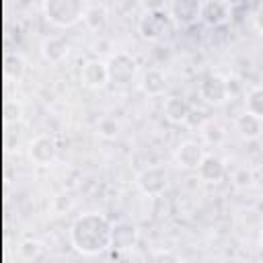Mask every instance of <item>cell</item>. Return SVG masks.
<instances>
[{
  "mask_svg": "<svg viewBox=\"0 0 263 263\" xmlns=\"http://www.w3.org/2000/svg\"><path fill=\"white\" fill-rule=\"evenodd\" d=\"M111 228L113 224L97 212H86L78 216L70 226V242L82 255H99L111 249Z\"/></svg>",
  "mask_w": 263,
  "mask_h": 263,
  "instance_id": "obj_1",
  "label": "cell"
},
{
  "mask_svg": "<svg viewBox=\"0 0 263 263\" xmlns=\"http://www.w3.org/2000/svg\"><path fill=\"white\" fill-rule=\"evenodd\" d=\"M84 10V0H43V14L55 27H74Z\"/></svg>",
  "mask_w": 263,
  "mask_h": 263,
  "instance_id": "obj_2",
  "label": "cell"
},
{
  "mask_svg": "<svg viewBox=\"0 0 263 263\" xmlns=\"http://www.w3.org/2000/svg\"><path fill=\"white\" fill-rule=\"evenodd\" d=\"M140 66L138 60L127 51H117L107 60V72H109V84L113 86H127L134 82Z\"/></svg>",
  "mask_w": 263,
  "mask_h": 263,
  "instance_id": "obj_3",
  "label": "cell"
},
{
  "mask_svg": "<svg viewBox=\"0 0 263 263\" xmlns=\"http://www.w3.org/2000/svg\"><path fill=\"white\" fill-rule=\"evenodd\" d=\"M138 189L148 197H158L168 187V173L164 166H148L136 177Z\"/></svg>",
  "mask_w": 263,
  "mask_h": 263,
  "instance_id": "obj_4",
  "label": "cell"
},
{
  "mask_svg": "<svg viewBox=\"0 0 263 263\" xmlns=\"http://www.w3.org/2000/svg\"><path fill=\"white\" fill-rule=\"evenodd\" d=\"M199 97L210 105H222L230 99L228 80L222 74H208L199 82Z\"/></svg>",
  "mask_w": 263,
  "mask_h": 263,
  "instance_id": "obj_5",
  "label": "cell"
},
{
  "mask_svg": "<svg viewBox=\"0 0 263 263\" xmlns=\"http://www.w3.org/2000/svg\"><path fill=\"white\" fill-rule=\"evenodd\" d=\"M58 142L49 134H41L31 140L29 144V156L37 166H49L58 158Z\"/></svg>",
  "mask_w": 263,
  "mask_h": 263,
  "instance_id": "obj_6",
  "label": "cell"
},
{
  "mask_svg": "<svg viewBox=\"0 0 263 263\" xmlns=\"http://www.w3.org/2000/svg\"><path fill=\"white\" fill-rule=\"evenodd\" d=\"M168 16L179 27H191L201 21V0H171Z\"/></svg>",
  "mask_w": 263,
  "mask_h": 263,
  "instance_id": "obj_7",
  "label": "cell"
},
{
  "mask_svg": "<svg viewBox=\"0 0 263 263\" xmlns=\"http://www.w3.org/2000/svg\"><path fill=\"white\" fill-rule=\"evenodd\" d=\"M168 23H171V16L164 14L162 10H148L146 16H142L138 29H140V35L148 41H158L164 31L168 29Z\"/></svg>",
  "mask_w": 263,
  "mask_h": 263,
  "instance_id": "obj_8",
  "label": "cell"
},
{
  "mask_svg": "<svg viewBox=\"0 0 263 263\" xmlns=\"http://www.w3.org/2000/svg\"><path fill=\"white\" fill-rule=\"evenodd\" d=\"M205 158V150L199 142L195 140H187L183 142L177 150H175V160L181 168L185 171H197V166L201 164V160Z\"/></svg>",
  "mask_w": 263,
  "mask_h": 263,
  "instance_id": "obj_9",
  "label": "cell"
},
{
  "mask_svg": "<svg viewBox=\"0 0 263 263\" xmlns=\"http://www.w3.org/2000/svg\"><path fill=\"white\" fill-rule=\"evenodd\" d=\"M80 82L88 88H103L109 84V72H107V62L101 60H88L82 70H80Z\"/></svg>",
  "mask_w": 263,
  "mask_h": 263,
  "instance_id": "obj_10",
  "label": "cell"
},
{
  "mask_svg": "<svg viewBox=\"0 0 263 263\" xmlns=\"http://www.w3.org/2000/svg\"><path fill=\"white\" fill-rule=\"evenodd\" d=\"M138 242V228L132 222H117L111 228V249L113 251H129Z\"/></svg>",
  "mask_w": 263,
  "mask_h": 263,
  "instance_id": "obj_11",
  "label": "cell"
},
{
  "mask_svg": "<svg viewBox=\"0 0 263 263\" xmlns=\"http://www.w3.org/2000/svg\"><path fill=\"white\" fill-rule=\"evenodd\" d=\"M232 6H228L224 0H205L201 2V21L210 27H222L230 21Z\"/></svg>",
  "mask_w": 263,
  "mask_h": 263,
  "instance_id": "obj_12",
  "label": "cell"
},
{
  "mask_svg": "<svg viewBox=\"0 0 263 263\" xmlns=\"http://www.w3.org/2000/svg\"><path fill=\"white\" fill-rule=\"evenodd\" d=\"M197 175L205 183H220L226 177V164L220 156L216 154H205L201 164L197 166Z\"/></svg>",
  "mask_w": 263,
  "mask_h": 263,
  "instance_id": "obj_13",
  "label": "cell"
},
{
  "mask_svg": "<svg viewBox=\"0 0 263 263\" xmlns=\"http://www.w3.org/2000/svg\"><path fill=\"white\" fill-rule=\"evenodd\" d=\"M140 88L148 97H160L166 90V76L158 68H148L140 78Z\"/></svg>",
  "mask_w": 263,
  "mask_h": 263,
  "instance_id": "obj_14",
  "label": "cell"
},
{
  "mask_svg": "<svg viewBox=\"0 0 263 263\" xmlns=\"http://www.w3.org/2000/svg\"><path fill=\"white\" fill-rule=\"evenodd\" d=\"M68 51H70V43L60 35H51L41 43V55L51 64H60L68 55Z\"/></svg>",
  "mask_w": 263,
  "mask_h": 263,
  "instance_id": "obj_15",
  "label": "cell"
},
{
  "mask_svg": "<svg viewBox=\"0 0 263 263\" xmlns=\"http://www.w3.org/2000/svg\"><path fill=\"white\" fill-rule=\"evenodd\" d=\"M191 107H193V105H191L185 97L173 95V97H168V99L164 101L162 111H164V117H166L168 121H173V123H185V119H187Z\"/></svg>",
  "mask_w": 263,
  "mask_h": 263,
  "instance_id": "obj_16",
  "label": "cell"
},
{
  "mask_svg": "<svg viewBox=\"0 0 263 263\" xmlns=\"http://www.w3.org/2000/svg\"><path fill=\"white\" fill-rule=\"evenodd\" d=\"M234 125H236V132L245 138V140H255L261 136L263 132V119H259L257 115L245 111L240 113L236 119H234Z\"/></svg>",
  "mask_w": 263,
  "mask_h": 263,
  "instance_id": "obj_17",
  "label": "cell"
},
{
  "mask_svg": "<svg viewBox=\"0 0 263 263\" xmlns=\"http://www.w3.org/2000/svg\"><path fill=\"white\" fill-rule=\"evenodd\" d=\"M25 70H27V64H25L21 53H16V51H6L4 53V78L6 80L18 82L25 76Z\"/></svg>",
  "mask_w": 263,
  "mask_h": 263,
  "instance_id": "obj_18",
  "label": "cell"
},
{
  "mask_svg": "<svg viewBox=\"0 0 263 263\" xmlns=\"http://www.w3.org/2000/svg\"><path fill=\"white\" fill-rule=\"evenodd\" d=\"M82 21H84V25H86L90 31H103V29L107 27V23H109V10H107L103 4L86 6Z\"/></svg>",
  "mask_w": 263,
  "mask_h": 263,
  "instance_id": "obj_19",
  "label": "cell"
},
{
  "mask_svg": "<svg viewBox=\"0 0 263 263\" xmlns=\"http://www.w3.org/2000/svg\"><path fill=\"white\" fill-rule=\"evenodd\" d=\"M245 111L257 115L259 119H263V86H255L247 92L245 99Z\"/></svg>",
  "mask_w": 263,
  "mask_h": 263,
  "instance_id": "obj_20",
  "label": "cell"
},
{
  "mask_svg": "<svg viewBox=\"0 0 263 263\" xmlns=\"http://www.w3.org/2000/svg\"><path fill=\"white\" fill-rule=\"evenodd\" d=\"M97 132H99V136L101 138H105V140H115L117 136H119V132H121V125H119V121L115 119V117H103L101 121H99V125H97Z\"/></svg>",
  "mask_w": 263,
  "mask_h": 263,
  "instance_id": "obj_21",
  "label": "cell"
},
{
  "mask_svg": "<svg viewBox=\"0 0 263 263\" xmlns=\"http://www.w3.org/2000/svg\"><path fill=\"white\" fill-rule=\"evenodd\" d=\"M201 129H203V132H201V134H203V140H205L208 144L218 146V144H222V142H224V138H226L224 127H222V125H218V123H214V121H208Z\"/></svg>",
  "mask_w": 263,
  "mask_h": 263,
  "instance_id": "obj_22",
  "label": "cell"
},
{
  "mask_svg": "<svg viewBox=\"0 0 263 263\" xmlns=\"http://www.w3.org/2000/svg\"><path fill=\"white\" fill-rule=\"evenodd\" d=\"M18 255H21V259H25V261L37 259V257L41 255V242H39V240H33V238L23 240L21 247H18Z\"/></svg>",
  "mask_w": 263,
  "mask_h": 263,
  "instance_id": "obj_23",
  "label": "cell"
},
{
  "mask_svg": "<svg viewBox=\"0 0 263 263\" xmlns=\"http://www.w3.org/2000/svg\"><path fill=\"white\" fill-rule=\"evenodd\" d=\"M208 121H210V119H208V113H205L203 109L191 107V111H189V115H187V119H185V125L191 127V129H201Z\"/></svg>",
  "mask_w": 263,
  "mask_h": 263,
  "instance_id": "obj_24",
  "label": "cell"
},
{
  "mask_svg": "<svg viewBox=\"0 0 263 263\" xmlns=\"http://www.w3.org/2000/svg\"><path fill=\"white\" fill-rule=\"evenodd\" d=\"M232 181H234L236 187H249V185L253 183V175H251L249 168L240 166V168H236V171L232 173Z\"/></svg>",
  "mask_w": 263,
  "mask_h": 263,
  "instance_id": "obj_25",
  "label": "cell"
},
{
  "mask_svg": "<svg viewBox=\"0 0 263 263\" xmlns=\"http://www.w3.org/2000/svg\"><path fill=\"white\" fill-rule=\"evenodd\" d=\"M140 4H142L146 10H162L164 0H140Z\"/></svg>",
  "mask_w": 263,
  "mask_h": 263,
  "instance_id": "obj_26",
  "label": "cell"
},
{
  "mask_svg": "<svg viewBox=\"0 0 263 263\" xmlns=\"http://www.w3.org/2000/svg\"><path fill=\"white\" fill-rule=\"evenodd\" d=\"M226 80H228V90H230V97H232V95H236V90L240 88V80H238V78H234V76H228Z\"/></svg>",
  "mask_w": 263,
  "mask_h": 263,
  "instance_id": "obj_27",
  "label": "cell"
},
{
  "mask_svg": "<svg viewBox=\"0 0 263 263\" xmlns=\"http://www.w3.org/2000/svg\"><path fill=\"white\" fill-rule=\"evenodd\" d=\"M255 27L263 33V4L257 8V12H255Z\"/></svg>",
  "mask_w": 263,
  "mask_h": 263,
  "instance_id": "obj_28",
  "label": "cell"
},
{
  "mask_svg": "<svg viewBox=\"0 0 263 263\" xmlns=\"http://www.w3.org/2000/svg\"><path fill=\"white\" fill-rule=\"evenodd\" d=\"M228 6H238V4H242V2H247V0H224Z\"/></svg>",
  "mask_w": 263,
  "mask_h": 263,
  "instance_id": "obj_29",
  "label": "cell"
},
{
  "mask_svg": "<svg viewBox=\"0 0 263 263\" xmlns=\"http://www.w3.org/2000/svg\"><path fill=\"white\" fill-rule=\"evenodd\" d=\"M259 242H261V249H263V232H261V236H259Z\"/></svg>",
  "mask_w": 263,
  "mask_h": 263,
  "instance_id": "obj_30",
  "label": "cell"
}]
</instances>
